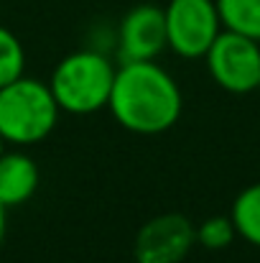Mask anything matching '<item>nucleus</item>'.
<instances>
[{"label": "nucleus", "instance_id": "nucleus-1", "mask_svg": "<svg viewBox=\"0 0 260 263\" xmlns=\"http://www.w3.org/2000/svg\"><path fill=\"white\" fill-rule=\"evenodd\" d=\"M107 107L125 130L156 136L176 125L184 97L176 80L156 62H125L115 69Z\"/></svg>", "mask_w": 260, "mask_h": 263}, {"label": "nucleus", "instance_id": "nucleus-5", "mask_svg": "<svg viewBox=\"0 0 260 263\" xmlns=\"http://www.w3.org/2000/svg\"><path fill=\"white\" fill-rule=\"evenodd\" d=\"M207 67L212 80L232 95L258 89L260 82V41L235 31H219L207 51Z\"/></svg>", "mask_w": 260, "mask_h": 263}, {"label": "nucleus", "instance_id": "nucleus-10", "mask_svg": "<svg viewBox=\"0 0 260 263\" xmlns=\"http://www.w3.org/2000/svg\"><path fill=\"white\" fill-rule=\"evenodd\" d=\"M230 217L235 222L237 235L260 248V181L245 186L235 197Z\"/></svg>", "mask_w": 260, "mask_h": 263}, {"label": "nucleus", "instance_id": "nucleus-4", "mask_svg": "<svg viewBox=\"0 0 260 263\" xmlns=\"http://www.w3.org/2000/svg\"><path fill=\"white\" fill-rule=\"evenodd\" d=\"M164 13L169 49L184 59H204L222 31L214 0H171Z\"/></svg>", "mask_w": 260, "mask_h": 263}, {"label": "nucleus", "instance_id": "nucleus-6", "mask_svg": "<svg viewBox=\"0 0 260 263\" xmlns=\"http://www.w3.org/2000/svg\"><path fill=\"white\" fill-rule=\"evenodd\" d=\"M196 243V228L189 217L166 212L151 217L135 235V263H181Z\"/></svg>", "mask_w": 260, "mask_h": 263}, {"label": "nucleus", "instance_id": "nucleus-9", "mask_svg": "<svg viewBox=\"0 0 260 263\" xmlns=\"http://www.w3.org/2000/svg\"><path fill=\"white\" fill-rule=\"evenodd\" d=\"M222 28L260 41V0H214Z\"/></svg>", "mask_w": 260, "mask_h": 263}, {"label": "nucleus", "instance_id": "nucleus-8", "mask_svg": "<svg viewBox=\"0 0 260 263\" xmlns=\"http://www.w3.org/2000/svg\"><path fill=\"white\" fill-rule=\"evenodd\" d=\"M41 184L38 164L26 154H3L0 156V204L18 207L26 204Z\"/></svg>", "mask_w": 260, "mask_h": 263}, {"label": "nucleus", "instance_id": "nucleus-7", "mask_svg": "<svg viewBox=\"0 0 260 263\" xmlns=\"http://www.w3.org/2000/svg\"><path fill=\"white\" fill-rule=\"evenodd\" d=\"M117 46L125 62H156V57L169 46L164 8L153 3L130 8L117 28Z\"/></svg>", "mask_w": 260, "mask_h": 263}, {"label": "nucleus", "instance_id": "nucleus-12", "mask_svg": "<svg viewBox=\"0 0 260 263\" xmlns=\"http://www.w3.org/2000/svg\"><path fill=\"white\" fill-rule=\"evenodd\" d=\"M235 235H237L235 222H232V217H225V215L207 217V220L196 228V243H202V246L209 248V251L227 248V246L235 240Z\"/></svg>", "mask_w": 260, "mask_h": 263}, {"label": "nucleus", "instance_id": "nucleus-11", "mask_svg": "<svg viewBox=\"0 0 260 263\" xmlns=\"http://www.w3.org/2000/svg\"><path fill=\"white\" fill-rule=\"evenodd\" d=\"M23 69H26V51L21 39L5 26H0V87L23 77Z\"/></svg>", "mask_w": 260, "mask_h": 263}, {"label": "nucleus", "instance_id": "nucleus-13", "mask_svg": "<svg viewBox=\"0 0 260 263\" xmlns=\"http://www.w3.org/2000/svg\"><path fill=\"white\" fill-rule=\"evenodd\" d=\"M5 204H0V246H3V240H5Z\"/></svg>", "mask_w": 260, "mask_h": 263}, {"label": "nucleus", "instance_id": "nucleus-2", "mask_svg": "<svg viewBox=\"0 0 260 263\" xmlns=\"http://www.w3.org/2000/svg\"><path fill=\"white\" fill-rule=\"evenodd\" d=\"M115 82L112 62L94 49L67 54L51 72L49 89L56 105L72 115H89L107 107Z\"/></svg>", "mask_w": 260, "mask_h": 263}, {"label": "nucleus", "instance_id": "nucleus-15", "mask_svg": "<svg viewBox=\"0 0 260 263\" xmlns=\"http://www.w3.org/2000/svg\"><path fill=\"white\" fill-rule=\"evenodd\" d=\"M258 89H260V82H258Z\"/></svg>", "mask_w": 260, "mask_h": 263}, {"label": "nucleus", "instance_id": "nucleus-14", "mask_svg": "<svg viewBox=\"0 0 260 263\" xmlns=\"http://www.w3.org/2000/svg\"><path fill=\"white\" fill-rule=\"evenodd\" d=\"M3 154H5V138L0 136V156H3Z\"/></svg>", "mask_w": 260, "mask_h": 263}, {"label": "nucleus", "instance_id": "nucleus-3", "mask_svg": "<svg viewBox=\"0 0 260 263\" xmlns=\"http://www.w3.org/2000/svg\"><path fill=\"white\" fill-rule=\"evenodd\" d=\"M59 112L62 107L56 105L49 82H38L23 74L0 87V136L5 143H41L56 128Z\"/></svg>", "mask_w": 260, "mask_h": 263}]
</instances>
